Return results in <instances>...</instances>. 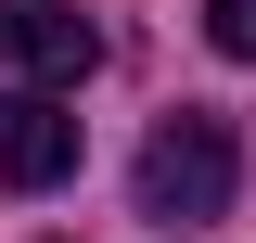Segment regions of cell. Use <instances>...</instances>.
<instances>
[{"instance_id":"cell-2","label":"cell","mask_w":256,"mask_h":243,"mask_svg":"<svg viewBox=\"0 0 256 243\" xmlns=\"http://www.w3.org/2000/svg\"><path fill=\"white\" fill-rule=\"evenodd\" d=\"M0 64L26 77V90H77L102 64V26L77 13V0H0Z\"/></svg>"},{"instance_id":"cell-4","label":"cell","mask_w":256,"mask_h":243,"mask_svg":"<svg viewBox=\"0 0 256 243\" xmlns=\"http://www.w3.org/2000/svg\"><path fill=\"white\" fill-rule=\"evenodd\" d=\"M205 38H218L230 64H256V0H205Z\"/></svg>"},{"instance_id":"cell-3","label":"cell","mask_w":256,"mask_h":243,"mask_svg":"<svg viewBox=\"0 0 256 243\" xmlns=\"http://www.w3.org/2000/svg\"><path fill=\"white\" fill-rule=\"evenodd\" d=\"M0 180H13V192L77 180V116H64L52 90H0Z\"/></svg>"},{"instance_id":"cell-1","label":"cell","mask_w":256,"mask_h":243,"mask_svg":"<svg viewBox=\"0 0 256 243\" xmlns=\"http://www.w3.org/2000/svg\"><path fill=\"white\" fill-rule=\"evenodd\" d=\"M230 180H244V154H230V116H166L141 141V218L192 230V218H230Z\"/></svg>"}]
</instances>
